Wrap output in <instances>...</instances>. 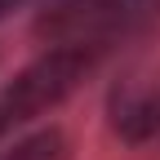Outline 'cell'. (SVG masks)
<instances>
[{"label": "cell", "mask_w": 160, "mask_h": 160, "mask_svg": "<svg viewBox=\"0 0 160 160\" xmlns=\"http://www.w3.org/2000/svg\"><path fill=\"white\" fill-rule=\"evenodd\" d=\"M160 18V0H40L36 31L49 45L89 49L102 58L120 40L147 31Z\"/></svg>", "instance_id": "1"}, {"label": "cell", "mask_w": 160, "mask_h": 160, "mask_svg": "<svg viewBox=\"0 0 160 160\" xmlns=\"http://www.w3.org/2000/svg\"><path fill=\"white\" fill-rule=\"evenodd\" d=\"M98 62H102V58L89 53V49L49 45L36 62H27L13 80H5V89H0V142L18 138V129H27L31 120L49 116L53 107H62L93 76Z\"/></svg>", "instance_id": "2"}, {"label": "cell", "mask_w": 160, "mask_h": 160, "mask_svg": "<svg viewBox=\"0 0 160 160\" xmlns=\"http://www.w3.org/2000/svg\"><path fill=\"white\" fill-rule=\"evenodd\" d=\"M107 120L120 142L147 147L160 138V71H129L111 85Z\"/></svg>", "instance_id": "3"}, {"label": "cell", "mask_w": 160, "mask_h": 160, "mask_svg": "<svg viewBox=\"0 0 160 160\" xmlns=\"http://www.w3.org/2000/svg\"><path fill=\"white\" fill-rule=\"evenodd\" d=\"M0 160H71V138L58 125H49V129L0 142Z\"/></svg>", "instance_id": "4"}, {"label": "cell", "mask_w": 160, "mask_h": 160, "mask_svg": "<svg viewBox=\"0 0 160 160\" xmlns=\"http://www.w3.org/2000/svg\"><path fill=\"white\" fill-rule=\"evenodd\" d=\"M31 5H40V0H0V22L13 18V13H22V9H31Z\"/></svg>", "instance_id": "5"}]
</instances>
